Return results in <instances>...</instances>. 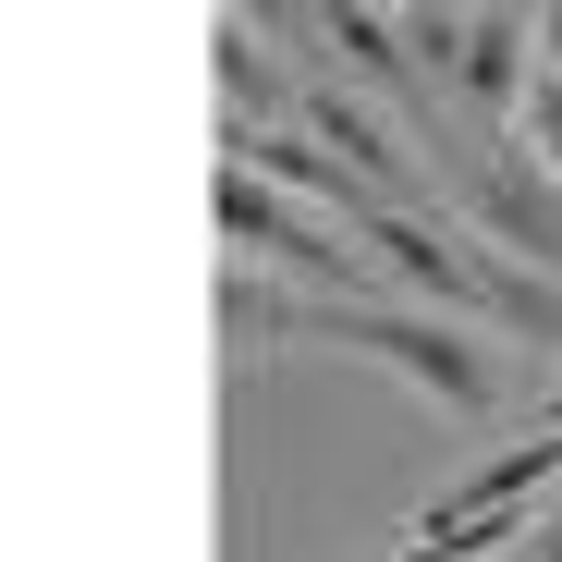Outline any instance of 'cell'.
Wrapping results in <instances>:
<instances>
[{
  "label": "cell",
  "instance_id": "52a82bcc",
  "mask_svg": "<svg viewBox=\"0 0 562 562\" xmlns=\"http://www.w3.org/2000/svg\"><path fill=\"white\" fill-rule=\"evenodd\" d=\"M514 147H526V159L562 183V74H538V86H526V111H514Z\"/></svg>",
  "mask_w": 562,
  "mask_h": 562
},
{
  "label": "cell",
  "instance_id": "8992f818",
  "mask_svg": "<svg viewBox=\"0 0 562 562\" xmlns=\"http://www.w3.org/2000/svg\"><path fill=\"white\" fill-rule=\"evenodd\" d=\"M209 37H221V49H209V61H221V99H245V111H269V99H281V86H269V61H257V37H245L233 13H221Z\"/></svg>",
  "mask_w": 562,
  "mask_h": 562
},
{
  "label": "cell",
  "instance_id": "9c48e42d",
  "mask_svg": "<svg viewBox=\"0 0 562 562\" xmlns=\"http://www.w3.org/2000/svg\"><path fill=\"white\" fill-rule=\"evenodd\" d=\"M514 562H562V502H550V526H538V538H526Z\"/></svg>",
  "mask_w": 562,
  "mask_h": 562
},
{
  "label": "cell",
  "instance_id": "6da1fadb",
  "mask_svg": "<svg viewBox=\"0 0 562 562\" xmlns=\"http://www.w3.org/2000/svg\"><path fill=\"white\" fill-rule=\"evenodd\" d=\"M318 342H355V355H380V367H404V380L428 392V404H452V416H490L502 404V355L477 342V330H452V318H416V306H367V294H318V306H294Z\"/></svg>",
  "mask_w": 562,
  "mask_h": 562
},
{
  "label": "cell",
  "instance_id": "30bf717a",
  "mask_svg": "<svg viewBox=\"0 0 562 562\" xmlns=\"http://www.w3.org/2000/svg\"><path fill=\"white\" fill-rule=\"evenodd\" d=\"M550 428H562V392H550Z\"/></svg>",
  "mask_w": 562,
  "mask_h": 562
},
{
  "label": "cell",
  "instance_id": "7a4b0ae2",
  "mask_svg": "<svg viewBox=\"0 0 562 562\" xmlns=\"http://www.w3.org/2000/svg\"><path fill=\"white\" fill-rule=\"evenodd\" d=\"M221 233H233V257H281L294 281H318V294H355V245H330L294 196H281V183H257V171H233L221 159Z\"/></svg>",
  "mask_w": 562,
  "mask_h": 562
},
{
  "label": "cell",
  "instance_id": "3957f363",
  "mask_svg": "<svg viewBox=\"0 0 562 562\" xmlns=\"http://www.w3.org/2000/svg\"><path fill=\"white\" fill-rule=\"evenodd\" d=\"M464 209H477V233L490 245H514V257H538L550 281H562V196H550V171L502 135L490 159H464Z\"/></svg>",
  "mask_w": 562,
  "mask_h": 562
},
{
  "label": "cell",
  "instance_id": "ba28073f",
  "mask_svg": "<svg viewBox=\"0 0 562 562\" xmlns=\"http://www.w3.org/2000/svg\"><path fill=\"white\" fill-rule=\"evenodd\" d=\"M538 74H562V0L538 13Z\"/></svg>",
  "mask_w": 562,
  "mask_h": 562
},
{
  "label": "cell",
  "instance_id": "277c9868",
  "mask_svg": "<svg viewBox=\"0 0 562 562\" xmlns=\"http://www.w3.org/2000/svg\"><path fill=\"white\" fill-rule=\"evenodd\" d=\"M526 37H538V13H477V25H464V99H477L490 123H514V111H526V86H538Z\"/></svg>",
  "mask_w": 562,
  "mask_h": 562
},
{
  "label": "cell",
  "instance_id": "5b68a950",
  "mask_svg": "<svg viewBox=\"0 0 562 562\" xmlns=\"http://www.w3.org/2000/svg\"><path fill=\"white\" fill-rule=\"evenodd\" d=\"M221 330H245V342H281L294 330V294H281V281H257L245 257L221 269Z\"/></svg>",
  "mask_w": 562,
  "mask_h": 562
}]
</instances>
